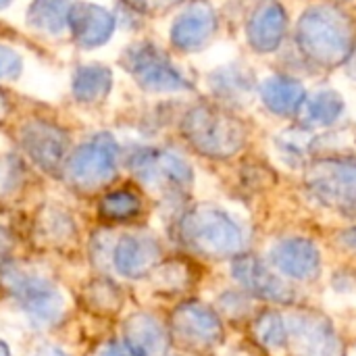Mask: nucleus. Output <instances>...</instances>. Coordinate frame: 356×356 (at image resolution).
I'll return each instance as SVG.
<instances>
[{
    "instance_id": "393cba45",
    "label": "nucleus",
    "mask_w": 356,
    "mask_h": 356,
    "mask_svg": "<svg viewBox=\"0 0 356 356\" xmlns=\"http://www.w3.org/2000/svg\"><path fill=\"white\" fill-rule=\"evenodd\" d=\"M25 356H69L65 350H60L54 344H38L33 346Z\"/></svg>"
},
{
    "instance_id": "6e6552de",
    "label": "nucleus",
    "mask_w": 356,
    "mask_h": 356,
    "mask_svg": "<svg viewBox=\"0 0 356 356\" xmlns=\"http://www.w3.org/2000/svg\"><path fill=\"white\" fill-rule=\"evenodd\" d=\"M234 277L240 282L244 290L263 300L288 305L294 298L292 288L286 286L277 275H273V271H269L265 263H261L254 257H240L234 263Z\"/></svg>"
},
{
    "instance_id": "cd10ccee",
    "label": "nucleus",
    "mask_w": 356,
    "mask_h": 356,
    "mask_svg": "<svg viewBox=\"0 0 356 356\" xmlns=\"http://www.w3.org/2000/svg\"><path fill=\"white\" fill-rule=\"evenodd\" d=\"M0 356H13L10 355V348H8L2 340H0Z\"/></svg>"
},
{
    "instance_id": "a878e982",
    "label": "nucleus",
    "mask_w": 356,
    "mask_h": 356,
    "mask_svg": "<svg viewBox=\"0 0 356 356\" xmlns=\"http://www.w3.org/2000/svg\"><path fill=\"white\" fill-rule=\"evenodd\" d=\"M342 244L348 246L350 250H355L356 252V229H350V232H346V234L342 236Z\"/></svg>"
},
{
    "instance_id": "9b49d317",
    "label": "nucleus",
    "mask_w": 356,
    "mask_h": 356,
    "mask_svg": "<svg viewBox=\"0 0 356 356\" xmlns=\"http://www.w3.org/2000/svg\"><path fill=\"white\" fill-rule=\"evenodd\" d=\"M123 342L138 356H163L169 346V334L152 315L134 313L123 323Z\"/></svg>"
},
{
    "instance_id": "aec40b11",
    "label": "nucleus",
    "mask_w": 356,
    "mask_h": 356,
    "mask_svg": "<svg viewBox=\"0 0 356 356\" xmlns=\"http://www.w3.org/2000/svg\"><path fill=\"white\" fill-rule=\"evenodd\" d=\"M150 275L154 277V286L159 290H167V292H171V290L175 292V290H179V288H184L188 284V271L179 263L161 265Z\"/></svg>"
},
{
    "instance_id": "f257e3e1",
    "label": "nucleus",
    "mask_w": 356,
    "mask_h": 356,
    "mask_svg": "<svg viewBox=\"0 0 356 356\" xmlns=\"http://www.w3.org/2000/svg\"><path fill=\"white\" fill-rule=\"evenodd\" d=\"M6 294L13 298L15 309L35 330H50L67 317V296L56 282L44 273L10 265L0 273Z\"/></svg>"
},
{
    "instance_id": "c85d7f7f",
    "label": "nucleus",
    "mask_w": 356,
    "mask_h": 356,
    "mask_svg": "<svg viewBox=\"0 0 356 356\" xmlns=\"http://www.w3.org/2000/svg\"><path fill=\"white\" fill-rule=\"evenodd\" d=\"M6 4H8V0H0V8H2V6H6Z\"/></svg>"
},
{
    "instance_id": "1a4fd4ad",
    "label": "nucleus",
    "mask_w": 356,
    "mask_h": 356,
    "mask_svg": "<svg viewBox=\"0 0 356 356\" xmlns=\"http://www.w3.org/2000/svg\"><path fill=\"white\" fill-rule=\"evenodd\" d=\"M273 265L292 280H315L321 269L319 250L313 242L302 238H292L280 242L271 250Z\"/></svg>"
},
{
    "instance_id": "a211bd4d",
    "label": "nucleus",
    "mask_w": 356,
    "mask_h": 356,
    "mask_svg": "<svg viewBox=\"0 0 356 356\" xmlns=\"http://www.w3.org/2000/svg\"><path fill=\"white\" fill-rule=\"evenodd\" d=\"M111 88V73L100 65L81 67L73 77V94L79 102H96Z\"/></svg>"
},
{
    "instance_id": "f8f14e48",
    "label": "nucleus",
    "mask_w": 356,
    "mask_h": 356,
    "mask_svg": "<svg viewBox=\"0 0 356 356\" xmlns=\"http://www.w3.org/2000/svg\"><path fill=\"white\" fill-rule=\"evenodd\" d=\"M113 25H115V21L104 8L88 4V2L75 4L71 10V17H69V27H71L75 40L86 48L98 46L104 40H108Z\"/></svg>"
},
{
    "instance_id": "f03ea898",
    "label": "nucleus",
    "mask_w": 356,
    "mask_h": 356,
    "mask_svg": "<svg viewBox=\"0 0 356 356\" xmlns=\"http://www.w3.org/2000/svg\"><path fill=\"white\" fill-rule=\"evenodd\" d=\"M181 240L198 254L209 259L232 257L242 246V234L221 211L200 207L188 213L179 225Z\"/></svg>"
},
{
    "instance_id": "20e7f679",
    "label": "nucleus",
    "mask_w": 356,
    "mask_h": 356,
    "mask_svg": "<svg viewBox=\"0 0 356 356\" xmlns=\"http://www.w3.org/2000/svg\"><path fill=\"white\" fill-rule=\"evenodd\" d=\"M173 338L194 350H207L223 340V325L213 309L190 300L179 305L171 315Z\"/></svg>"
},
{
    "instance_id": "412c9836",
    "label": "nucleus",
    "mask_w": 356,
    "mask_h": 356,
    "mask_svg": "<svg viewBox=\"0 0 356 356\" xmlns=\"http://www.w3.org/2000/svg\"><path fill=\"white\" fill-rule=\"evenodd\" d=\"M19 181V167L13 159L0 161V194L10 192Z\"/></svg>"
},
{
    "instance_id": "bb28decb",
    "label": "nucleus",
    "mask_w": 356,
    "mask_h": 356,
    "mask_svg": "<svg viewBox=\"0 0 356 356\" xmlns=\"http://www.w3.org/2000/svg\"><path fill=\"white\" fill-rule=\"evenodd\" d=\"M6 111H8V106H6V100H4V96L0 94V119H4Z\"/></svg>"
},
{
    "instance_id": "9d476101",
    "label": "nucleus",
    "mask_w": 356,
    "mask_h": 356,
    "mask_svg": "<svg viewBox=\"0 0 356 356\" xmlns=\"http://www.w3.org/2000/svg\"><path fill=\"white\" fill-rule=\"evenodd\" d=\"M311 188L325 204L346 215H356V169L338 167L315 173Z\"/></svg>"
},
{
    "instance_id": "ddd939ff",
    "label": "nucleus",
    "mask_w": 356,
    "mask_h": 356,
    "mask_svg": "<svg viewBox=\"0 0 356 356\" xmlns=\"http://www.w3.org/2000/svg\"><path fill=\"white\" fill-rule=\"evenodd\" d=\"M33 236L46 248H65L77 236L75 223L67 211L56 207H44L33 221Z\"/></svg>"
},
{
    "instance_id": "423d86ee",
    "label": "nucleus",
    "mask_w": 356,
    "mask_h": 356,
    "mask_svg": "<svg viewBox=\"0 0 356 356\" xmlns=\"http://www.w3.org/2000/svg\"><path fill=\"white\" fill-rule=\"evenodd\" d=\"M21 144L29 159L44 171L54 173L65 167L69 138L60 127L46 121H29L21 129Z\"/></svg>"
},
{
    "instance_id": "4468645a",
    "label": "nucleus",
    "mask_w": 356,
    "mask_h": 356,
    "mask_svg": "<svg viewBox=\"0 0 356 356\" xmlns=\"http://www.w3.org/2000/svg\"><path fill=\"white\" fill-rule=\"evenodd\" d=\"M129 71H134L136 77L148 88H175L177 86L175 71L152 48L129 50Z\"/></svg>"
},
{
    "instance_id": "4be33fe9",
    "label": "nucleus",
    "mask_w": 356,
    "mask_h": 356,
    "mask_svg": "<svg viewBox=\"0 0 356 356\" xmlns=\"http://www.w3.org/2000/svg\"><path fill=\"white\" fill-rule=\"evenodd\" d=\"M21 71V60L10 48L0 46V79H13Z\"/></svg>"
},
{
    "instance_id": "0eeeda50",
    "label": "nucleus",
    "mask_w": 356,
    "mask_h": 356,
    "mask_svg": "<svg viewBox=\"0 0 356 356\" xmlns=\"http://www.w3.org/2000/svg\"><path fill=\"white\" fill-rule=\"evenodd\" d=\"M161 263V246L152 236L127 234L113 246V265L119 275L140 280L150 275Z\"/></svg>"
},
{
    "instance_id": "2eb2a0df",
    "label": "nucleus",
    "mask_w": 356,
    "mask_h": 356,
    "mask_svg": "<svg viewBox=\"0 0 356 356\" xmlns=\"http://www.w3.org/2000/svg\"><path fill=\"white\" fill-rule=\"evenodd\" d=\"M73 6V0H33L27 13L29 25L46 33H60L69 25Z\"/></svg>"
},
{
    "instance_id": "6ab92c4d",
    "label": "nucleus",
    "mask_w": 356,
    "mask_h": 356,
    "mask_svg": "<svg viewBox=\"0 0 356 356\" xmlns=\"http://www.w3.org/2000/svg\"><path fill=\"white\" fill-rule=\"evenodd\" d=\"M254 336L267 348H282L288 342V327H286L284 319L277 313L267 311V313H263L257 319V323H254Z\"/></svg>"
},
{
    "instance_id": "39448f33",
    "label": "nucleus",
    "mask_w": 356,
    "mask_h": 356,
    "mask_svg": "<svg viewBox=\"0 0 356 356\" xmlns=\"http://www.w3.org/2000/svg\"><path fill=\"white\" fill-rule=\"evenodd\" d=\"M288 336L294 356H344L332 323L319 313H298L290 319Z\"/></svg>"
},
{
    "instance_id": "b1692460",
    "label": "nucleus",
    "mask_w": 356,
    "mask_h": 356,
    "mask_svg": "<svg viewBox=\"0 0 356 356\" xmlns=\"http://www.w3.org/2000/svg\"><path fill=\"white\" fill-rule=\"evenodd\" d=\"M96 356H138L125 342H106Z\"/></svg>"
},
{
    "instance_id": "f3484780",
    "label": "nucleus",
    "mask_w": 356,
    "mask_h": 356,
    "mask_svg": "<svg viewBox=\"0 0 356 356\" xmlns=\"http://www.w3.org/2000/svg\"><path fill=\"white\" fill-rule=\"evenodd\" d=\"M142 213V200L131 190H113L98 202V217L108 223L131 221Z\"/></svg>"
},
{
    "instance_id": "dca6fc26",
    "label": "nucleus",
    "mask_w": 356,
    "mask_h": 356,
    "mask_svg": "<svg viewBox=\"0 0 356 356\" xmlns=\"http://www.w3.org/2000/svg\"><path fill=\"white\" fill-rule=\"evenodd\" d=\"M81 302L88 311L100 317H108V315H115L123 307V294L115 282L106 277H96L83 288Z\"/></svg>"
},
{
    "instance_id": "5701e85b",
    "label": "nucleus",
    "mask_w": 356,
    "mask_h": 356,
    "mask_svg": "<svg viewBox=\"0 0 356 356\" xmlns=\"http://www.w3.org/2000/svg\"><path fill=\"white\" fill-rule=\"evenodd\" d=\"M13 263V238L8 236V232L0 229V273L4 269H8Z\"/></svg>"
},
{
    "instance_id": "7ed1b4c3",
    "label": "nucleus",
    "mask_w": 356,
    "mask_h": 356,
    "mask_svg": "<svg viewBox=\"0 0 356 356\" xmlns=\"http://www.w3.org/2000/svg\"><path fill=\"white\" fill-rule=\"evenodd\" d=\"M115 171L117 146L106 134L81 144L65 163V177L79 192H94L106 186L115 177Z\"/></svg>"
}]
</instances>
